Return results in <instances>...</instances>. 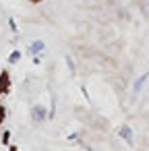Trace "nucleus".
<instances>
[{
  "label": "nucleus",
  "instance_id": "obj_4",
  "mask_svg": "<svg viewBox=\"0 0 149 151\" xmlns=\"http://www.w3.org/2000/svg\"><path fill=\"white\" fill-rule=\"evenodd\" d=\"M4 120V108H0V122Z\"/></svg>",
  "mask_w": 149,
  "mask_h": 151
},
{
  "label": "nucleus",
  "instance_id": "obj_3",
  "mask_svg": "<svg viewBox=\"0 0 149 151\" xmlns=\"http://www.w3.org/2000/svg\"><path fill=\"white\" fill-rule=\"evenodd\" d=\"M42 48H44V44H42V42H35V44L31 46V52H40Z\"/></svg>",
  "mask_w": 149,
  "mask_h": 151
},
{
  "label": "nucleus",
  "instance_id": "obj_1",
  "mask_svg": "<svg viewBox=\"0 0 149 151\" xmlns=\"http://www.w3.org/2000/svg\"><path fill=\"white\" fill-rule=\"evenodd\" d=\"M147 77H149V73H145V75H143V77H141V79L135 83V91H139V89L143 87V83H145V79H147Z\"/></svg>",
  "mask_w": 149,
  "mask_h": 151
},
{
  "label": "nucleus",
  "instance_id": "obj_2",
  "mask_svg": "<svg viewBox=\"0 0 149 151\" xmlns=\"http://www.w3.org/2000/svg\"><path fill=\"white\" fill-rule=\"evenodd\" d=\"M120 134H122V137L130 143V128H128V126H122V128H120Z\"/></svg>",
  "mask_w": 149,
  "mask_h": 151
},
{
  "label": "nucleus",
  "instance_id": "obj_5",
  "mask_svg": "<svg viewBox=\"0 0 149 151\" xmlns=\"http://www.w3.org/2000/svg\"><path fill=\"white\" fill-rule=\"evenodd\" d=\"M33 2H40V0H33Z\"/></svg>",
  "mask_w": 149,
  "mask_h": 151
}]
</instances>
